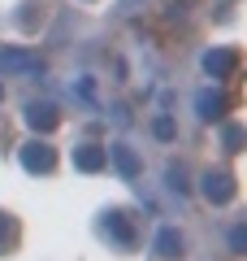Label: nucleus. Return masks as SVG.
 <instances>
[{
  "mask_svg": "<svg viewBox=\"0 0 247 261\" xmlns=\"http://www.w3.org/2000/svg\"><path fill=\"white\" fill-rule=\"evenodd\" d=\"M0 96H5V87H0Z\"/></svg>",
  "mask_w": 247,
  "mask_h": 261,
  "instance_id": "4468645a",
  "label": "nucleus"
},
{
  "mask_svg": "<svg viewBox=\"0 0 247 261\" xmlns=\"http://www.w3.org/2000/svg\"><path fill=\"white\" fill-rule=\"evenodd\" d=\"M100 231L109 235V240L117 244V248H130V240H135V235H130V226H126V214H121V209H113V214H104Z\"/></svg>",
  "mask_w": 247,
  "mask_h": 261,
  "instance_id": "39448f33",
  "label": "nucleus"
},
{
  "mask_svg": "<svg viewBox=\"0 0 247 261\" xmlns=\"http://www.w3.org/2000/svg\"><path fill=\"white\" fill-rule=\"evenodd\" d=\"M104 152H109V161L117 166L121 178H135V174H139V157L126 148V144H113V148H104Z\"/></svg>",
  "mask_w": 247,
  "mask_h": 261,
  "instance_id": "6e6552de",
  "label": "nucleus"
},
{
  "mask_svg": "<svg viewBox=\"0 0 247 261\" xmlns=\"http://www.w3.org/2000/svg\"><path fill=\"white\" fill-rule=\"evenodd\" d=\"M234 178L230 174H204V196H208L212 205H230V200H234Z\"/></svg>",
  "mask_w": 247,
  "mask_h": 261,
  "instance_id": "f03ea898",
  "label": "nucleus"
},
{
  "mask_svg": "<svg viewBox=\"0 0 247 261\" xmlns=\"http://www.w3.org/2000/svg\"><path fill=\"white\" fill-rule=\"evenodd\" d=\"M230 244H234V248L243 252V244H247V235H243V226H234V235H230Z\"/></svg>",
  "mask_w": 247,
  "mask_h": 261,
  "instance_id": "f8f14e48",
  "label": "nucleus"
},
{
  "mask_svg": "<svg viewBox=\"0 0 247 261\" xmlns=\"http://www.w3.org/2000/svg\"><path fill=\"white\" fill-rule=\"evenodd\" d=\"M5 240H9V222H5V214H0V248H5Z\"/></svg>",
  "mask_w": 247,
  "mask_h": 261,
  "instance_id": "ddd939ff",
  "label": "nucleus"
},
{
  "mask_svg": "<svg viewBox=\"0 0 247 261\" xmlns=\"http://www.w3.org/2000/svg\"><path fill=\"white\" fill-rule=\"evenodd\" d=\"M152 130H156V140H174V118H156Z\"/></svg>",
  "mask_w": 247,
  "mask_h": 261,
  "instance_id": "9d476101",
  "label": "nucleus"
},
{
  "mask_svg": "<svg viewBox=\"0 0 247 261\" xmlns=\"http://www.w3.org/2000/svg\"><path fill=\"white\" fill-rule=\"evenodd\" d=\"M56 122H61V118H56V109H52L48 100H44V105L30 100V105H26V126H35V130H52Z\"/></svg>",
  "mask_w": 247,
  "mask_h": 261,
  "instance_id": "423d86ee",
  "label": "nucleus"
},
{
  "mask_svg": "<svg viewBox=\"0 0 247 261\" xmlns=\"http://www.w3.org/2000/svg\"><path fill=\"white\" fill-rule=\"evenodd\" d=\"M74 166H78L82 174H96V170L109 166V152H104L100 144H82V148H74Z\"/></svg>",
  "mask_w": 247,
  "mask_h": 261,
  "instance_id": "7ed1b4c3",
  "label": "nucleus"
},
{
  "mask_svg": "<svg viewBox=\"0 0 247 261\" xmlns=\"http://www.w3.org/2000/svg\"><path fill=\"white\" fill-rule=\"evenodd\" d=\"M195 109H200V118H208V122H217L221 113H226V96H221V92H204L200 100H195Z\"/></svg>",
  "mask_w": 247,
  "mask_h": 261,
  "instance_id": "1a4fd4ad",
  "label": "nucleus"
},
{
  "mask_svg": "<svg viewBox=\"0 0 247 261\" xmlns=\"http://www.w3.org/2000/svg\"><path fill=\"white\" fill-rule=\"evenodd\" d=\"M243 144V126H226V152H238Z\"/></svg>",
  "mask_w": 247,
  "mask_h": 261,
  "instance_id": "9b49d317",
  "label": "nucleus"
},
{
  "mask_svg": "<svg viewBox=\"0 0 247 261\" xmlns=\"http://www.w3.org/2000/svg\"><path fill=\"white\" fill-rule=\"evenodd\" d=\"M238 65V53H230V48H217V53H208L204 57V70H208L212 79H226L230 70Z\"/></svg>",
  "mask_w": 247,
  "mask_h": 261,
  "instance_id": "0eeeda50",
  "label": "nucleus"
},
{
  "mask_svg": "<svg viewBox=\"0 0 247 261\" xmlns=\"http://www.w3.org/2000/svg\"><path fill=\"white\" fill-rule=\"evenodd\" d=\"M22 166L30 170V174H48V170L56 166V152L48 140H30L26 148H22Z\"/></svg>",
  "mask_w": 247,
  "mask_h": 261,
  "instance_id": "f257e3e1",
  "label": "nucleus"
},
{
  "mask_svg": "<svg viewBox=\"0 0 247 261\" xmlns=\"http://www.w3.org/2000/svg\"><path fill=\"white\" fill-rule=\"evenodd\" d=\"M152 248H156V257H161V261H178L187 244H182V235H178L174 226H161V231H156V244H152Z\"/></svg>",
  "mask_w": 247,
  "mask_h": 261,
  "instance_id": "20e7f679",
  "label": "nucleus"
}]
</instances>
